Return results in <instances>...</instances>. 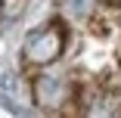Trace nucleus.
I'll return each instance as SVG.
<instances>
[{
  "label": "nucleus",
  "instance_id": "nucleus-4",
  "mask_svg": "<svg viewBox=\"0 0 121 118\" xmlns=\"http://www.w3.org/2000/svg\"><path fill=\"white\" fill-rule=\"evenodd\" d=\"M96 9V0H59V13L68 22H84Z\"/></svg>",
  "mask_w": 121,
  "mask_h": 118
},
{
  "label": "nucleus",
  "instance_id": "nucleus-7",
  "mask_svg": "<svg viewBox=\"0 0 121 118\" xmlns=\"http://www.w3.org/2000/svg\"><path fill=\"white\" fill-rule=\"evenodd\" d=\"M112 3H118V6H121V0H112Z\"/></svg>",
  "mask_w": 121,
  "mask_h": 118
},
{
  "label": "nucleus",
  "instance_id": "nucleus-3",
  "mask_svg": "<svg viewBox=\"0 0 121 118\" xmlns=\"http://www.w3.org/2000/svg\"><path fill=\"white\" fill-rule=\"evenodd\" d=\"M87 115H121V93L115 90H96L84 103Z\"/></svg>",
  "mask_w": 121,
  "mask_h": 118
},
{
  "label": "nucleus",
  "instance_id": "nucleus-2",
  "mask_svg": "<svg viewBox=\"0 0 121 118\" xmlns=\"http://www.w3.org/2000/svg\"><path fill=\"white\" fill-rule=\"evenodd\" d=\"M31 96L43 112H62L68 103H75V84L62 75H37L31 81Z\"/></svg>",
  "mask_w": 121,
  "mask_h": 118
},
{
  "label": "nucleus",
  "instance_id": "nucleus-6",
  "mask_svg": "<svg viewBox=\"0 0 121 118\" xmlns=\"http://www.w3.org/2000/svg\"><path fill=\"white\" fill-rule=\"evenodd\" d=\"M6 3H9V0H0V6H6Z\"/></svg>",
  "mask_w": 121,
  "mask_h": 118
},
{
  "label": "nucleus",
  "instance_id": "nucleus-1",
  "mask_svg": "<svg viewBox=\"0 0 121 118\" xmlns=\"http://www.w3.org/2000/svg\"><path fill=\"white\" fill-rule=\"evenodd\" d=\"M22 53H25V62L34 65V68L53 65L65 53V28L59 22H47V25L34 28L25 37V44H22Z\"/></svg>",
  "mask_w": 121,
  "mask_h": 118
},
{
  "label": "nucleus",
  "instance_id": "nucleus-5",
  "mask_svg": "<svg viewBox=\"0 0 121 118\" xmlns=\"http://www.w3.org/2000/svg\"><path fill=\"white\" fill-rule=\"evenodd\" d=\"M3 100H6V106L16 109V112H22V103H28L25 93H22V78H19L16 72H6V75H3Z\"/></svg>",
  "mask_w": 121,
  "mask_h": 118
}]
</instances>
